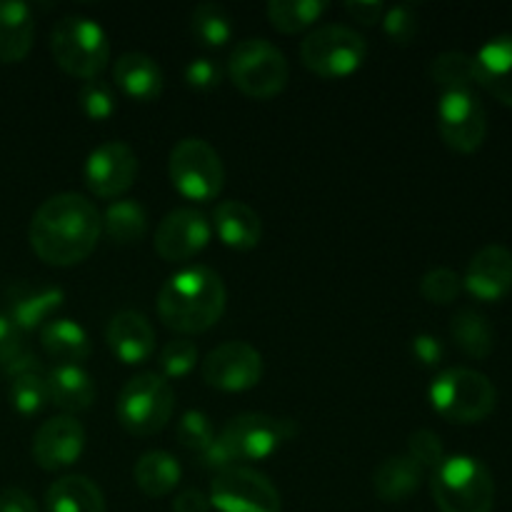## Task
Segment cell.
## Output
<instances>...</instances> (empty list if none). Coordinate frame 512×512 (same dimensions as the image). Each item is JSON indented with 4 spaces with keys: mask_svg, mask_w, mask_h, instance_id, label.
Returning <instances> with one entry per match:
<instances>
[{
    "mask_svg": "<svg viewBox=\"0 0 512 512\" xmlns=\"http://www.w3.org/2000/svg\"><path fill=\"white\" fill-rule=\"evenodd\" d=\"M103 230L95 203L78 193H58L45 200L30 220V248L43 263L70 268L95 250Z\"/></svg>",
    "mask_w": 512,
    "mask_h": 512,
    "instance_id": "cell-1",
    "label": "cell"
},
{
    "mask_svg": "<svg viewBox=\"0 0 512 512\" xmlns=\"http://www.w3.org/2000/svg\"><path fill=\"white\" fill-rule=\"evenodd\" d=\"M225 313V285L205 265L183 268L165 280L158 295V315L180 335H198L213 328Z\"/></svg>",
    "mask_w": 512,
    "mask_h": 512,
    "instance_id": "cell-2",
    "label": "cell"
},
{
    "mask_svg": "<svg viewBox=\"0 0 512 512\" xmlns=\"http://www.w3.org/2000/svg\"><path fill=\"white\" fill-rule=\"evenodd\" d=\"M430 403L448 423L473 425L490 418L498 405V390L488 375L470 368H450L430 385Z\"/></svg>",
    "mask_w": 512,
    "mask_h": 512,
    "instance_id": "cell-3",
    "label": "cell"
},
{
    "mask_svg": "<svg viewBox=\"0 0 512 512\" xmlns=\"http://www.w3.org/2000/svg\"><path fill=\"white\" fill-rule=\"evenodd\" d=\"M50 50L60 68L80 80H95L110 60L105 30L83 15H65L50 30Z\"/></svg>",
    "mask_w": 512,
    "mask_h": 512,
    "instance_id": "cell-4",
    "label": "cell"
},
{
    "mask_svg": "<svg viewBox=\"0 0 512 512\" xmlns=\"http://www.w3.org/2000/svg\"><path fill=\"white\" fill-rule=\"evenodd\" d=\"M433 498L440 512H493V475L470 455L445 458L433 470Z\"/></svg>",
    "mask_w": 512,
    "mask_h": 512,
    "instance_id": "cell-5",
    "label": "cell"
},
{
    "mask_svg": "<svg viewBox=\"0 0 512 512\" xmlns=\"http://www.w3.org/2000/svg\"><path fill=\"white\" fill-rule=\"evenodd\" d=\"M228 73L235 88L253 100H270L288 85L290 68L285 55L263 38L240 40L230 53Z\"/></svg>",
    "mask_w": 512,
    "mask_h": 512,
    "instance_id": "cell-6",
    "label": "cell"
},
{
    "mask_svg": "<svg viewBox=\"0 0 512 512\" xmlns=\"http://www.w3.org/2000/svg\"><path fill=\"white\" fill-rule=\"evenodd\" d=\"M175 393L158 373H140L125 383L118 398V420L130 435H155L170 423Z\"/></svg>",
    "mask_w": 512,
    "mask_h": 512,
    "instance_id": "cell-7",
    "label": "cell"
},
{
    "mask_svg": "<svg viewBox=\"0 0 512 512\" xmlns=\"http://www.w3.org/2000/svg\"><path fill=\"white\" fill-rule=\"evenodd\" d=\"M368 58V43L348 25H320L300 43V60L310 73L320 78L353 75Z\"/></svg>",
    "mask_w": 512,
    "mask_h": 512,
    "instance_id": "cell-8",
    "label": "cell"
},
{
    "mask_svg": "<svg viewBox=\"0 0 512 512\" xmlns=\"http://www.w3.org/2000/svg\"><path fill=\"white\" fill-rule=\"evenodd\" d=\"M170 180L183 198L208 203L218 198L225 185V168L210 143L200 138H185L170 153Z\"/></svg>",
    "mask_w": 512,
    "mask_h": 512,
    "instance_id": "cell-9",
    "label": "cell"
},
{
    "mask_svg": "<svg viewBox=\"0 0 512 512\" xmlns=\"http://www.w3.org/2000/svg\"><path fill=\"white\" fill-rule=\"evenodd\" d=\"M295 423L288 418H270L263 413H243L228 420L218 440L233 463H248V460H265L295 435Z\"/></svg>",
    "mask_w": 512,
    "mask_h": 512,
    "instance_id": "cell-10",
    "label": "cell"
},
{
    "mask_svg": "<svg viewBox=\"0 0 512 512\" xmlns=\"http://www.w3.org/2000/svg\"><path fill=\"white\" fill-rule=\"evenodd\" d=\"M210 503L220 512H280V493L263 473L235 465L215 475Z\"/></svg>",
    "mask_w": 512,
    "mask_h": 512,
    "instance_id": "cell-11",
    "label": "cell"
},
{
    "mask_svg": "<svg viewBox=\"0 0 512 512\" xmlns=\"http://www.w3.org/2000/svg\"><path fill=\"white\" fill-rule=\"evenodd\" d=\"M440 138L455 153H475L488 135V113L473 90H448L438 103Z\"/></svg>",
    "mask_w": 512,
    "mask_h": 512,
    "instance_id": "cell-12",
    "label": "cell"
},
{
    "mask_svg": "<svg viewBox=\"0 0 512 512\" xmlns=\"http://www.w3.org/2000/svg\"><path fill=\"white\" fill-rule=\"evenodd\" d=\"M260 378H263V358L253 345L243 340L218 345L203 360V380L210 388L225 393H243L255 388Z\"/></svg>",
    "mask_w": 512,
    "mask_h": 512,
    "instance_id": "cell-13",
    "label": "cell"
},
{
    "mask_svg": "<svg viewBox=\"0 0 512 512\" xmlns=\"http://www.w3.org/2000/svg\"><path fill=\"white\" fill-rule=\"evenodd\" d=\"M138 175V155L130 145L113 140L90 153L85 163V185L98 198L110 200L128 193Z\"/></svg>",
    "mask_w": 512,
    "mask_h": 512,
    "instance_id": "cell-14",
    "label": "cell"
},
{
    "mask_svg": "<svg viewBox=\"0 0 512 512\" xmlns=\"http://www.w3.org/2000/svg\"><path fill=\"white\" fill-rule=\"evenodd\" d=\"M213 225L200 210L178 208L160 220L155 230V253L168 263H183L208 245Z\"/></svg>",
    "mask_w": 512,
    "mask_h": 512,
    "instance_id": "cell-15",
    "label": "cell"
},
{
    "mask_svg": "<svg viewBox=\"0 0 512 512\" xmlns=\"http://www.w3.org/2000/svg\"><path fill=\"white\" fill-rule=\"evenodd\" d=\"M63 300L65 293L58 285L40 283V280H18L5 290L3 315L13 320L15 328L28 333V330L43 328L45 323H50Z\"/></svg>",
    "mask_w": 512,
    "mask_h": 512,
    "instance_id": "cell-16",
    "label": "cell"
},
{
    "mask_svg": "<svg viewBox=\"0 0 512 512\" xmlns=\"http://www.w3.org/2000/svg\"><path fill=\"white\" fill-rule=\"evenodd\" d=\"M85 448V430L70 415L45 420L33 438V460L43 470H60L73 465Z\"/></svg>",
    "mask_w": 512,
    "mask_h": 512,
    "instance_id": "cell-17",
    "label": "cell"
},
{
    "mask_svg": "<svg viewBox=\"0 0 512 512\" xmlns=\"http://www.w3.org/2000/svg\"><path fill=\"white\" fill-rule=\"evenodd\" d=\"M463 285L485 303L505 298L512 290V253L505 245H485L473 255Z\"/></svg>",
    "mask_w": 512,
    "mask_h": 512,
    "instance_id": "cell-18",
    "label": "cell"
},
{
    "mask_svg": "<svg viewBox=\"0 0 512 512\" xmlns=\"http://www.w3.org/2000/svg\"><path fill=\"white\" fill-rule=\"evenodd\" d=\"M110 350L118 360L128 365H140L153 355L155 330L150 320L138 310H120L110 318L105 330Z\"/></svg>",
    "mask_w": 512,
    "mask_h": 512,
    "instance_id": "cell-19",
    "label": "cell"
},
{
    "mask_svg": "<svg viewBox=\"0 0 512 512\" xmlns=\"http://www.w3.org/2000/svg\"><path fill=\"white\" fill-rule=\"evenodd\" d=\"M475 78L495 100L512 108V35L485 43L475 55Z\"/></svg>",
    "mask_w": 512,
    "mask_h": 512,
    "instance_id": "cell-20",
    "label": "cell"
},
{
    "mask_svg": "<svg viewBox=\"0 0 512 512\" xmlns=\"http://www.w3.org/2000/svg\"><path fill=\"white\" fill-rule=\"evenodd\" d=\"M115 85L140 103H153L163 93V70L150 55L123 53L115 60Z\"/></svg>",
    "mask_w": 512,
    "mask_h": 512,
    "instance_id": "cell-21",
    "label": "cell"
},
{
    "mask_svg": "<svg viewBox=\"0 0 512 512\" xmlns=\"http://www.w3.org/2000/svg\"><path fill=\"white\" fill-rule=\"evenodd\" d=\"M35 38L33 13L18 0H0V63L28 58Z\"/></svg>",
    "mask_w": 512,
    "mask_h": 512,
    "instance_id": "cell-22",
    "label": "cell"
},
{
    "mask_svg": "<svg viewBox=\"0 0 512 512\" xmlns=\"http://www.w3.org/2000/svg\"><path fill=\"white\" fill-rule=\"evenodd\" d=\"M213 225L218 238L235 250H253L263 235L258 213L240 200H223L215 208Z\"/></svg>",
    "mask_w": 512,
    "mask_h": 512,
    "instance_id": "cell-23",
    "label": "cell"
},
{
    "mask_svg": "<svg viewBox=\"0 0 512 512\" xmlns=\"http://www.w3.org/2000/svg\"><path fill=\"white\" fill-rule=\"evenodd\" d=\"M425 470L408 455H393L383 460L373 473L375 495L385 503H403L410 495L418 493Z\"/></svg>",
    "mask_w": 512,
    "mask_h": 512,
    "instance_id": "cell-24",
    "label": "cell"
},
{
    "mask_svg": "<svg viewBox=\"0 0 512 512\" xmlns=\"http://www.w3.org/2000/svg\"><path fill=\"white\" fill-rule=\"evenodd\" d=\"M48 398L65 413H83L95 403V385L78 365H58L48 373Z\"/></svg>",
    "mask_w": 512,
    "mask_h": 512,
    "instance_id": "cell-25",
    "label": "cell"
},
{
    "mask_svg": "<svg viewBox=\"0 0 512 512\" xmlns=\"http://www.w3.org/2000/svg\"><path fill=\"white\" fill-rule=\"evenodd\" d=\"M40 343H43L45 353L60 365H78L85 363L90 355V340L88 333L80 328L73 320H50L40 328Z\"/></svg>",
    "mask_w": 512,
    "mask_h": 512,
    "instance_id": "cell-26",
    "label": "cell"
},
{
    "mask_svg": "<svg viewBox=\"0 0 512 512\" xmlns=\"http://www.w3.org/2000/svg\"><path fill=\"white\" fill-rule=\"evenodd\" d=\"M48 512H105V498L98 485L85 475H65L55 480L45 495Z\"/></svg>",
    "mask_w": 512,
    "mask_h": 512,
    "instance_id": "cell-27",
    "label": "cell"
},
{
    "mask_svg": "<svg viewBox=\"0 0 512 512\" xmlns=\"http://www.w3.org/2000/svg\"><path fill=\"white\" fill-rule=\"evenodd\" d=\"M135 485L143 490L148 498H163L173 493L175 485L180 483V465L178 460L163 450H150L135 463Z\"/></svg>",
    "mask_w": 512,
    "mask_h": 512,
    "instance_id": "cell-28",
    "label": "cell"
},
{
    "mask_svg": "<svg viewBox=\"0 0 512 512\" xmlns=\"http://www.w3.org/2000/svg\"><path fill=\"white\" fill-rule=\"evenodd\" d=\"M450 335H453L455 345L463 350L468 358L485 360L495 348V330L485 315L478 310H458L450 323Z\"/></svg>",
    "mask_w": 512,
    "mask_h": 512,
    "instance_id": "cell-29",
    "label": "cell"
},
{
    "mask_svg": "<svg viewBox=\"0 0 512 512\" xmlns=\"http://www.w3.org/2000/svg\"><path fill=\"white\" fill-rule=\"evenodd\" d=\"M103 228L113 243L133 245L143 240L145 230H148V215H145L143 205L135 200H115L105 210Z\"/></svg>",
    "mask_w": 512,
    "mask_h": 512,
    "instance_id": "cell-30",
    "label": "cell"
},
{
    "mask_svg": "<svg viewBox=\"0 0 512 512\" xmlns=\"http://www.w3.org/2000/svg\"><path fill=\"white\" fill-rule=\"evenodd\" d=\"M325 10H328V3L323 0H270L268 20L275 30L293 35L310 28Z\"/></svg>",
    "mask_w": 512,
    "mask_h": 512,
    "instance_id": "cell-31",
    "label": "cell"
},
{
    "mask_svg": "<svg viewBox=\"0 0 512 512\" xmlns=\"http://www.w3.org/2000/svg\"><path fill=\"white\" fill-rule=\"evenodd\" d=\"M0 370L10 378L30 373V370H43L33 350L23 340V330L15 328L13 320L3 313H0Z\"/></svg>",
    "mask_w": 512,
    "mask_h": 512,
    "instance_id": "cell-32",
    "label": "cell"
},
{
    "mask_svg": "<svg viewBox=\"0 0 512 512\" xmlns=\"http://www.w3.org/2000/svg\"><path fill=\"white\" fill-rule=\"evenodd\" d=\"M193 35L208 48H223L233 38V18L218 3H200L190 15Z\"/></svg>",
    "mask_w": 512,
    "mask_h": 512,
    "instance_id": "cell-33",
    "label": "cell"
},
{
    "mask_svg": "<svg viewBox=\"0 0 512 512\" xmlns=\"http://www.w3.org/2000/svg\"><path fill=\"white\" fill-rule=\"evenodd\" d=\"M430 75H433V80L440 88H445V93L448 90H473V85H478L475 58L473 55L458 53V50L440 53L433 60V65H430Z\"/></svg>",
    "mask_w": 512,
    "mask_h": 512,
    "instance_id": "cell-34",
    "label": "cell"
},
{
    "mask_svg": "<svg viewBox=\"0 0 512 512\" xmlns=\"http://www.w3.org/2000/svg\"><path fill=\"white\" fill-rule=\"evenodd\" d=\"M10 403L20 415H35L50 403L48 375L43 370H30L10 378Z\"/></svg>",
    "mask_w": 512,
    "mask_h": 512,
    "instance_id": "cell-35",
    "label": "cell"
},
{
    "mask_svg": "<svg viewBox=\"0 0 512 512\" xmlns=\"http://www.w3.org/2000/svg\"><path fill=\"white\" fill-rule=\"evenodd\" d=\"M460 290H463V278L450 268H435L425 273L423 280H420V295L435 305L453 303L460 295Z\"/></svg>",
    "mask_w": 512,
    "mask_h": 512,
    "instance_id": "cell-36",
    "label": "cell"
},
{
    "mask_svg": "<svg viewBox=\"0 0 512 512\" xmlns=\"http://www.w3.org/2000/svg\"><path fill=\"white\" fill-rule=\"evenodd\" d=\"M178 440L183 448L203 455L205 450H208V445L215 440L213 423H210L208 415L200 413V410H190V413H185L178 423Z\"/></svg>",
    "mask_w": 512,
    "mask_h": 512,
    "instance_id": "cell-37",
    "label": "cell"
},
{
    "mask_svg": "<svg viewBox=\"0 0 512 512\" xmlns=\"http://www.w3.org/2000/svg\"><path fill=\"white\" fill-rule=\"evenodd\" d=\"M160 370H163V378H185L190 370L198 363V348L190 340H170L168 345L160 353Z\"/></svg>",
    "mask_w": 512,
    "mask_h": 512,
    "instance_id": "cell-38",
    "label": "cell"
},
{
    "mask_svg": "<svg viewBox=\"0 0 512 512\" xmlns=\"http://www.w3.org/2000/svg\"><path fill=\"white\" fill-rule=\"evenodd\" d=\"M80 108L90 120H108L118 110L113 88L103 80H85L80 88Z\"/></svg>",
    "mask_w": 512,
    "mask_h": 512,
    "instance_id": "cell-39",
    "label": "cell"
},
{
    "mask_svg": "<svg viewBox=\"0 0 512 512\" xmlns=\"http://www.w3.org/2000/svg\"><path fill=\"white\" fill-rule=\"evenodd\" d=\"M383 25H385V33L393 38V43L398 45L413 43L420 28L418 10H415L413 5H395V8H390L388 13L383 15Z\"/></svg>",
    "mask_w": 512,
    "mask_h": 512,
    "instance_id": "cell-40",
    "label": "cell"
},
{
    "mask_svg": "<svg viewBox=\"0 0 512 512\" xmlns=\"http://www.w3.org/2000/svg\"><path fill=\"white\" fill-rule=\"evenodd\" d=\"M408 458H413L423 470H435L445 460L443 440L433 430H418L408 440Z\"/></svg>",
    "mask_w": 512,
    "mask_h": 512,
    "instance_id": "cell-41",
    "label": "cell"
},
{
    "mask_svg": "<svg viewBox=\"0 0 512 512\" xmlns=\"http://www.w3.org/2000/svg\"><path fill=\"white\" fill-rule=\"evenodd\" d=\"M185 83L195 90H213L220 85V68L210 58L190 60L185 68Z\"/></svg>",
    "mask_w": 512,
    "mask_h": 512,
    "instance_id": "cell-42",
    "label": "cell"
},
{
    "mask_svg": "<svg viewBox=\"0 0 512 512\" xmlns=\"http://www.w3.org/2000/svg\"><path fill=\"white\" fill-rule=\"evenodd\" d=\"M413 355L423 365L433 368V365H438L440 360H443L445 350H443V343H440L438 338L423 333V335H415L413 338Z\"/></svg>",
    "mask_w": 512,
    "mask_h": 512,
    "instance_id": "cell-43",
    "label": "cell"
},
{
    "mask_svg": "<svg viewBox=\"0 0 512 512\" xmlns=\"http://www.w3.org/2000/svg\"><path fill=\"white\" fill-rule=\"evenodd\" d=\"M0 512H38L33 495L20 488L0 490Z\"/></svg>",
    "mask_w": 512,
    "mask_h": 512,
    "instance_id": "cell-44",
    "label": "cell"
},
{
    "mask_svg": "<svg viewBox=\"0 0 512 512\" xmlns=\"http://www.w3.org/2000/svg\"><path fill=\"white\" fill-rule=\"evenodd\" d=\"M345 13L363 25H375L383 20V3H345Z\"/></svg>",
    "mask_w": 512,
    "mask_h": 512,
    "instance_id": "cell-45",
    "label": "cell"
},
{
    "mask_svg": "<svg viewBox=\"0 0 512 512\" xmlns=\"http://www.w3.org/2000/svg\"><path fill=\"white\" fill-rule=\"evenodd\" d=\"M210 498H205L200 490H183L178 498L173 500V512H208Z\"/></svg>",
    "mask_w": 512,
    "mask_h": 512,
    "instance_id": "cell-46",
    "label": "cell"
}]
</instances>
